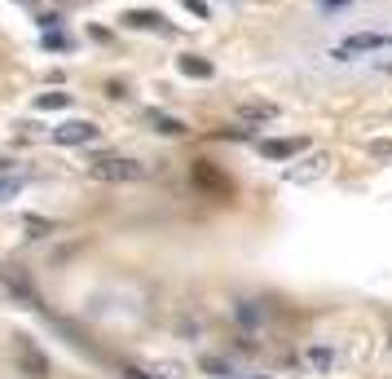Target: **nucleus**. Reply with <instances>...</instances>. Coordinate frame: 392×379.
<instances>
[{"label":"nucleus","instance_id":"nucleus-9","mask_svg":"<svg viewBox=\"0 0 392 379\" xmlns=\"http://www.w3.org/2000/svg\"><path fill=\"white\" fill-rule=\"evenodd\" d=\"M176 66H181V75H189V80H212V62L198 57V53H185Z\"/></svg>","mask_w":392,"mask_h":379},{"label":"nucleus","instance_id":"nucleus-10","mask_svg":"<svg viewBox=\"0 0 392 379\" xmlns=\"http://www.w3.org/2000/svg\"><path fill=\"white\" fill-rule=\"evenodd\" d=\"M124 22H128V27H163V18L154 14V9H128Z\"/></svg>","mask_w":392,"mask_h":379},{"label":"nucleus","instance_id":"nucleus-11","mask_svg":"<svg viewBox=\"0 0 392 379\" xmlns=\"http://www.w3.org/2000/svg\"><path fill=\"white\" fill-rule=\"evenodd\" d=\"M35 106H40V111H66V106H71V93H40Z\"/></svg>","mask_w":392,"mask_h":379},{"label":"nucleus","instance_id":"nucleus-8","mask_svg":"<svg viewBox=\"0 0 392 379\" xmlns=\"http://www.w3.org/2000/svg\"><path fill=\"white\" fill-rule=\"evenodd\" d=\"M146 124H154V133H163V137H185V133H189L181 120H172V115H159V111H146Z\"/></svg>","mask_w":392,"mask_h":379},{"label":"nucleus","instance_id":"nucleus-14","mask_svg":"<svg viewBox=\"0 0 392 379\" xmlns=\"http://www.w3.org/2000/svg\"><path fill=\"white\" fill-rule=\"evenodd\" d=\"M371 155H379V159H392V141H371Z\"/></svg>","mask_w":392,"mask_h":379},{"label":"nucleus","instance_id":"nucleus-19","mask_svg":"<svg viewBox=\"0 0 392 379\" xmlns=\"http://www.w3.org/2000/svg\"><path fill=\"white\" fill-rule=\"evenodd\" d=\"M388 340H392V322H388Z\"/></svg>","mask_w":392,"mask_h":379},{"label":"nucleus","instance_id":"nucleus-16","mask_svg":"<svg viewBox=\"0 0 392 379\" xmlns=\"http://www.w3.org/2000/svg\"><path fill=\"white\" fill-rule=\"evenodd\" d=\"M185 9H189V14H198V18H207V5H203V0H185Z\"/></svg>","mask_w":392,"mask_h":379},{"label":"nucleus","instance_id":"nucleus-12","mask_svg":"<svg viewBox=\"0 0 392 379\" xmlns=\"http://www.w3.org/2000/svg\"><path fill=\"white\" fill-rule=\"evenodd\" d=\"M18 190H22V176H0V203H9Z\"/></svg>","mask_w":392,"mask_h":379},{"label":"nucleus","instance_id":"nucleus-3","mask_svg":"<svg viewBox=\"0 0 392 379\" xmlns=\"http://www.w3.org/2000/svg\"><path fill=\"white\" fill-rule=\"evenodd\" d=\"M326 172H330V155H322V150H317V155L300 159V163H295V168H287L282 176H287L291 185H308V181H322Z\"/></svg>","mask_w":392,"mask_h":379},{"label":"nucleus","instance_id":"nucleus-15","mask_svg":"<svg viewBox=\"0 0 392 379\" xmlns=\"http://www.w3.org/2000/svg\"><path fill=\"white\" fill-rule=\"evenodd\" d=\"M44 44H49V49H66L71 40H66V35H57V31H49V35H44Z\"/></svg>","mask_w":392,"mask_h":379},{"label":"nucleus","instance_id":"nucleus-18","mask_svg":"<svg viewBox=\"0 0 392 379\" xmlns=\"http://www.w3.org/2000/svg\"><path fill=\"white\" fill-rule=\"evenodd\" d=\"M0 172H9V159H0Z\"/></svg>","mask_w":392,"mask_h":379},{"label":"nucleus","instance_id":"nucleus-5","mask_svg":"<svg viewBox=\"0 0 392 379\" xmlns=\"http://www.w3.org/2000/svg\"><path fill=\"white\" fill-rule=\"evenodd\" d=\"M53 141L57 146H88V141H97V124L88 120H66L53 128Z\"/></svg>","mask_w":392,"mask_h":379},{"label":"nucleus","instance_id":"nucleus-7","mask_svg":"<svg viewBox=\"0 0 392 379\" xmlns=\"http://www.w3.org/2000/svg\"><path fill=\"white\" fill-rule=\"evenodd\" d=\"M300 150H304V141L300 137H291V141H260V155H265V159H291V155H300Z\"/></svg>","mask_w":392,"mask_h":379},{"label":"nucleus","instance_id":"nucleus-1","mask_svg":"<svg viewBox=\"0 0 392 379\" xmlns=\"http://www.w3.org/2000/svg\"><path fill=\"white\" fill-rule=\"evenodd\" d=\"M146 172H150L146 163H141V159H128V155H97V159L88 163V176H93V181H115V185H120V181H141Z\"/></svg>","mask_w":392,"mask_h":379},{"label":"nucleus","instance_id":"nucleus-13","mask_svg":"<svg viewBox=\"0 0 392 379\" xmlns=\"http://www.w3.org/2000/svg\"><path fill=\"white\" fill-rule=\"evenodd\" d=\"M49 230H53L49 221H40V216H27V234H31V239H44Z\"/></svg>","mask_w":392,"mask_h":379},{"label":"nucleus","instance_id":"nucleus-4","mask_svg":"<svg viewBox=\"0 0 392 379\" xmlns=\"http://www.w3.org/2000/svg\"><path fill=\"white\" fill-rule=\"evenodd\" d=\"M339 362H344L339 349H330V344H308L300 353V366H304V371H313V375H330Z\"/></svg>","mask_w":392,"mask_h":379},{"label":"nucleus","instance_id":"nucleus-2","mask_svg":"<svg viewBox=\"0 0 392 379\" xmlns=\"http://www.w3.org/2000/svg\"><path fill=\"white\" fill-rule=\"evenodd\" d=\"M384 49H392V35H384V31H357V35H348V40H339L330 57L348 62V57H362V53H384Z\"/></svg>","mask_w":392,"mask_h":379},{"label":"nucleus","instance_id":"nucleus-6","mask_svg":"<svg viewBox=\"0 0 392 379\" xmlns=\"http://www.w3.org/2000/svg\"><path fill=\"white\" fill-rule=\"evenodd\" d=\"M273 120H278V106H269V102H247V106H239V124H247V128L273 124Z\"/></svg>","mask_w":392,"mask_h":379},{"label":"nucleus","instance_id":"nucleus-17","mask_svg":"<svg viewBox=\"0 0 392 379\" xmlns=\"http://www.w3.org/2000/svg\"><path fill=\"white\" fill-rule=\"evenodd\" d=\"M124 379H150L146 371H137V366H128V371H124Z\"/></svg>","mask_w":392,"mask_h":379}]
</instances>
